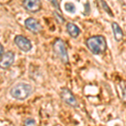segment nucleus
Masks as SVG:
<instances>
[{
	"mask_svg": "<svg viewBox=\"0 0 126 126\" xmlns=\"http://www.w3.org/2000/svg\"><path fill=\"white\" fill-rule=\"evenodd\" d=\"M53 14H54V15H55V18H56V21H57L58 23H60V24H63V23H64L65 19H63V18L60 15H59L58 13H56V12H54Z\"/></svg>",
	"mask_w": 126,
	"mask_h": 126,
	"instance_id": "15",
	"label": "nucleus"
},
{
	"mask_svg": "<svg viewBox=\"0 0 126 126\" xmlns=\"http://www.w3.org/2000/svg\"><path fill=\"white\" fill-rule=\"evenodd\" d=\"M61 97H62V99L66 103V104L70 105V106L74 107V108L78 106V101H77V99L75 98L74 95L72 94V92H71L69 89L66 88V87H64V88L62 89V92H61Z\"/></svg>",
	"mask_w": 126,
	"mask_h": 126,
	"instance_id": "6",
	"label": "nucleus"
},
{
	"mask_svg": "<svg viewBox=\"0 0 126 126\" xmlns=\"http://www.w3.org/2000/svg\"><path fill=\"white\" fill-rule=\"evenodd\" d=\"M119 88L121 91V94H122V100L125 103H126V82H121L119 83Z\"/></svg>",
	"mask_w": 126,
	"mask_h": 126,
	"instance_id": "11",
	"label": "nucleus"
},
{
	"mask_svg": "<svg viewBox=\"0 0 126 126\" xmlns=\"http://www.w3.org/2000/svg\"><path fill=\"white\" fill-rule=\"evenodd\" d=\"M65 9H66V11H68L69 13H72L74 14L76 12V7L75 5L72 3H66L65 4Z\"/></svg>",
	"mask_w": 126,
	"mask_h": 126,
	"instance_id": "12",
	"label": "nucleus"
},
{
	"mask_svg": "<svg viewBox=\"0 0 126 126\" xmlns=\"http://www.w3.org/2000/svg\"><path fill=\"white\" fill-rule=\"evenodd\" d=\"M112 29H113V35H114L115 40L117 41H120L123 39V35H124L121 28L119 27V25L117 23L113 22V23H112Z\"/></svg>",
	"mask_w": 126,
	"mask_h": 126,
	"instance_id": "10",
	"label": "nucleus"
},
{
	"mask_svg": "<svg viewBox=\"0 0 126 126\" xmlns=\"http://www.w3.org/2000/svg\"><path fill=\"white\" fill-rule=\"evenodd\" d=\"M3 50H4V49H3V46L0 44V57H1V56L3 54Z\"/></svg>",
	"mask_w": 126,
	"mask_h": 126,
	"instance_id": "17",
	"label": "nucleus"
},
{
	"mask_svg": "<svg viewBox=\"0 0 126 126\" xmlns=\"http://www.w3.org/2000/svg\"><path fill=\"white\" fill-rule=\"evenodd\" d=\"M15 62V53L13 51H7L0 57V68L6 70L13 65Z\"/></svg>",
	"mask_w": 126,
	"mask_h": 126,
	"instance_id": "5",
	"label": "nucleus"
},
{
	"mask_svg": "<svg viewBox=\"0 0 126 126\" xmlns=\"http://www.w3.org/2000/svg\"><path fill=\"white\" fill-rule=\"evenodd\" d=\"M48 1L50 2V3H51V4L53 5L56 9H58V10L60 9V6H59V3H58L57 0H48Z\"/></svg>",
	"mask_w": 126,
	"mask_h": 126,
	"instance_id": "16",
	"label": "nucleus"
},
{
	"mask_svg": "<svg viewBox=\"0 0 126 126\" xmlns=\"http://www.w3.org/2000/svg\"><path fill=\"white\" fill-rule=\"evenodd\" d=\"M100 2H101V4H102L103 8V9H104V11H106L109 15L113 16V13H112V11H111L110 8L109 7V5H108L107 3H105L104 1H103V0H100Z\"/></svg>",
	"mask_w": 126,
	"mask_h": 126,
	"instance_id": "14",
	"label": "nucleus"
},
{
	"mask_svg": "<svg viewBox=\"0 0 126 126\" xmlns=\"http://www.w3.org/2000/svg\"><path fill=\"white\" fill-rule=\"evenodd\" d=\"M86 45L88 50L94 55L102 54L107 50L106 39L103 35H95L88 38Z\"/></svg>",
	"mask_w": 126,
	"mask_h": 126,
	"instance_id": "1",
	"label": "nucleus"
},
{
	"mask_svg": "<svg viewBox=\"0 0 126 126\" xmlns=\"http://www.w3.org/2000/svg\"><path fill=\"white\" fill-rule=\"evenodd\" d=\"M33 92L31 85L24 82H19L15 84L9 91V93L13 98L16 100H24L28 98Z\"/></svg>",
	"mask_w": 126,
	"mask_h": 126,
	"instance_id": "2",
	"label": "nucleus"
},
{
	"mask_svg": "<svg viewBox=\"0 0 126 126\" xmlns=\"http://www.w3.org/2000/svg\"><path fill=\"white\" fill-rule=\"evenodd\" d=\"M24 126H36V122L32 118H28L24 121Z\"/></svg>",
	"mask_w": 126,
	"mask_h": 126,
	"instance_id": "13",
	"label": "nucleus"
},
{
	"mask_svg": "<svg viewBox=\"0 0 126 126\" xmlns=\"http://www.w3.org/2000/svg\"><path fill=\"white\" fill-rule=\"evenodd\" d=\"M15 43L24 52H28L32 49L30 40L23 35H16L15 37Z\"/></svg>",
	"mask_w": 126,
	"mask_h": 126,
	"instance_id": "4",
	"label": "nucleus"
},
{
	"mask_svg": "<svg viewBox=\"0 0 126 126\" xmlns=\"http://www.w3.org/2000/svg\"><path fill=\"white\" fill-rule=\"evenodd\" d=\"M23 6L24 9L30 13H36L40 10L41 3L40 0H24Z\"/></svg>",
	"mask_w": 126,
	"mask_h": 126,
	"instance_id": "8",
	"label": "nucleus"
},
{
	"mask_svg": "<svg viewBox=\"0 0 126 126\" xmlns=\"http://www.w3.org/2000/svg\"><path fill=\"white\" fill-rule=\"evenodd\" d=\"M53 49L55 53L56 54V56L60 58V60L63 63H68L69 58H68L67 50H66L65 42L62 39H57L55 40L53 44Z\"/></svg>",
	"mask_w": 126,
	"mask_h": 126,
	"instance_id": "3",
	"label": "nucleus"
},
{
	"mask_svg": "<svg viewBox=\"0 0 126 126\" xmlns=\"http://www.w3.org/2000/svg\"><path fill=\"white\" fill-rule=\"evenodd\" d=\"M24 25L30 31H31L34 34L40 33L42 30V26L40 24V22L34 18H28L27 19H25Z\"/></svg>",
	"mask_w": 126,
	"mask_h": 126,
	"instance_id": "7",
	"label": "nucleus"
},
{
	"mask_svg": "<svg viewBox=\"0 0 126 126\" xmlns=\"http://www.w3.org/2000/svg\"><path fill=\"white\" fill-rule=\"evenodd\" d=\"M66 30H67L68 34L73 38H77L80 34L79 28L73 23H68L66 24Z\"/></svg>",
	"mask_w": 126,
	"mask_h": 126,
	"instance_id": "9",
	"label": "nucleus"
}]
</instances>
